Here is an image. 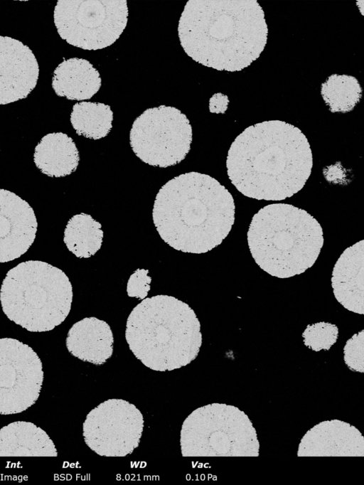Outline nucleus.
<instances>
[{"label":"nucleus","instance_id":"obj_10","mask_svg":"<svg viewBox=\"0 0 364 485\" xmlns=\"http://www.w3.org/2000/svg\"><path fill=\"white\" fill-rule=\"evenodd\" d=\"M141 411L122 399L107 400L86 416L82 436L89 448L103 457H125L138 447L144 429Z\"/></svg>","mask_w":364,"mask_h":485},{"label":"nucleus","instance_id":"obj_7","mask_svg":"<svg viewBox=\"0 0 364 485\" xmlns=\"http://www.w3.org/2000/svg\"><path fill=\"white\" fill-rule=\"evenodd\" d=\"M183 457H258L257 434L238 407L211 403L193 411L180 433Z\"/></svg>","mask_w":364,"mask_h":485},{"label":"nucleus","instance_id":"obj_11","mask_svg":"<svg viewBox=\"0 0 364 485\" xmlns=\"http://www.w3.org/2000/svg\"><path fill=\"white\" fill-rule=\"evenodd\" d=\"M43 381L41 361L28 345L0 339V415L20 413L38 400Z\"/></svg>","mask_w":364,"mask_h":485},{"label":"nucleus","instance_id":"obj_1","mask_svg":"<svg viewBox=\"0 0 364 485\" xmlns=\"http://www.w3.org/2000/svg\"><path fill=\"white\" fill-rule=\"evenodd\" d=\"M313 156L309 141L296 127L280 120L251 125L232 143L227 174L244 196L281 201L299 192L309 178Z\"/></svg>","mask_w":364,"mask_h":485},{"label":"nucleus","instance_id":"obj_5","mask_svg":"<svg viewBox=\"0 0 364 485\" xmlns=\"http://www.w3.org/2000/svg\"><path fill=\"white\" fill-rule=\"evenodd\" d=\"M247 242L262 270L284 279L313 266L323 247V235L320 223L306 210L291 204L272 203L252 217Z\"/></svg>","mask_w":364,"mask_h":485},{"label":"nucleus","instance_id":"obj_26","mask_svg":"<svg viewBox=\"0 0 364 485\" xmlns=\"http://www.w3.org/2000/svg\"><path fill=\"white\" fill-rule=\"evenodd\" d=\"M228 97L221 92H218L209 100V110L211 113L224 114L228 109Z\"/></svg>","mask_w":364,"mask_h":485},{"label":"nucleus","instance_id":"obj_19","mask_svg":"<svg viewBox=\"0 0 364 485\" xmlns=\"http://www.w3.org/2000/svg\"><path fill=\"white\" fill-rule=\"evenodd\" d=\"M78 149L73 139L63 132L45 135L35 147L33 161L46 176L59 178L68 176L77 168Z\"/></svg>","mask_w":364,"mask_h":485},{"label":"nucleus","instance_id":"obj_23","mask_svg":"<svg viewBox=\"0 0 364 485\" xmlns=\"http://www.w3.org/2000/svg\"><path fill=\"white\" fill-rule=\"evenodd\" d=\"M304 345L314 351L329 350L338 338V328L329 322H317L307 325L302 333Z\"/></svg>","mask_w":364,"mask_h":485},{"label":"nucleus","instance_id":"obj_4","mask_svg":"<svg viewBox=\"0 0 364 485\" xmlns=\"http://www.w3.org/2000/svg\"><path fill=\"white\" fill-rule=\"evenodd\" d=\"M125 338L134 356L156 371L186 366L202 345L200 321L192 308L163 294L145 298L132 310Z\"/></svg>","mask_w":364,"mask_h":485},{"label":"nucleus","instance_id":"obj_6","mask_svg":"<svg viewBox=\"0 0 364 485\" xmlns=\"http://www.w3.org/2000/svg\"><path fill=\"white\" fill-rule=\"evenodd\" d=\"M73 287L60 269L39 260L23 262L9 270L0 289L5 315L31 332L53 330L68 316Z\"/></svg>","mask_w":364,"mask_h":485},{"label":"nucleus","instance_id":"obj_24","mask_svg":"<svg viewBox=\"0 0 364 485\" xmlns=\"http://www.w3.org/2000/svg\"><path fill=\"white\" fill-rule=\"evenodd\" d=\"M343 359L347 367L352 371L364 372V330L355 334L346 343L343 348Z\"/></svg>","mask_w":364,"mask_h":485},{"label":"nucleus","instance_id":"obj_13","mask_svg":"<svg viewBox=\"0 0 364 485\" xmlns=\"http://www.w3.org/2000/svg\"><path fill=\"white\" fill-rule=\"evenodd\" d=\"M37 227L31 206L16 193L0 188V263L26 252L36 238Z\"/></svg>","mask_w":364,"mask_h":485},{"label":"nucleus","instance_id":"obj_14","mask_svg":"<svg viewBox=\"0 0 364 485\" xmlns=\"http://www.w3.org/2000/svg\"><path fill=\"white\" fill-rule=\"evenodd\" d=\"M298 457H363L364 438L355 426L340 420L321 422L300 440Z\"/></svg>","mask_w":364,"mask_h":485},{"label":"nucleus","instance_id":"obj_25","mask_svg":"<svg viewBox=\"0 0 364 485\" xmlns=\"http://www.w3.org/2000/svg\"><path fill=\"white\" fill-rule=\"evenodd\" d=\"M148 270L137 269L129 277L127 284V293L130 297L144 299L150 290L151 277Z\"/></svg>","mask_w":364,"mask_h":485},{"label":"nucleus","instance_id":"obj_18","mask_svg":"<svg viewBox=\"0 0 364 485\" xmlns=\"http://www.w3.org/2000/svg\"><path fill=\"white\" fill-rule=\"evenodd\" d=\"M53 440L32 422L16 421L0 429V457H57Z\"/></svg>","mask_w":364,"mask_h":485},{"label":"nucleus","instance_id":"obj_12","mask_svg":"<svg viewBox=\"0 0 364 485\" xmlns=\"http://www.w3.org/2000/svg\"><path fill=\"white\" fill-rule=\"evenodd\" d=\"M39 74L37 60L28 46L0 36V105L26 98L35 88Z\"/></svg>","mask_w":364,"mask_h":485},{"label":"nucleus","instance_id":"obj_17","mask_svg":"<svg viewBox=\"0 0 364 485\" xmlns=\"http://www.w3.org/2000/svg\"><path fill=\"white\" fill-rule=\"evenodd\" d=\"M101 85L97 70L87 60L78 58L64 60L55 69L52 78L55 94L70 100L90 99Z\"/></svg>","mask_w":364,"mask_h":485},{"label":"nucleus","instance_id":"obj_2","mask_svg":"<svg viewBox=\"0 0 364 485\" xmlns=\"http://www.w3.org/2000/svg\"><path fill=\"white\" fill-rule=\"evenodd\" d=\"M178 33L185 53L193 60L236 72L259 57L268 28L256 0H189L179 18Z\"/></svg>","mask_w":364,"mask_h":485},{"label":"nucleus","instance_id":"obj_8","mask_svg":"<svg viewBox=\"0 0 364 485\" xmlns=\"http://www.w3.org/2000/svg\"><path fill=\"white\" fill-rule=\"evenodd\" d=\"M128 14L126 0H58L53 18L62 39L73 46L96 50L119 38Z\"/></svg>","mask_w":364,"mask_h":485},{"label":"nucleus","instance_id":"obj_21","mask_svg":"<svg viewBox=\"0 0 364 485\" xmlns=\"http://www.w3.org/2000/svg\"><path fill=\"white\" fill-rule=\"evenodd\" d=\"M113 112L108 105L82 101L73 106L70 122L77 134L91 139L105 137L112 128Z\"/></svg>","mask_w":364,"mask_h":485},{"label":"nucleus","instance_id":"obj_20","mask_svg":"<svg viewBox=\"0 0 364 485\" xmlns=\"http://www.w3.org/2000/svg\"><path fill=\"white\" fill-rule=\"evenodd\" d=\"M103 231L101 224L90 215L81 213L67 223L63 241L73 254L79 258H88L101 247Z\"/></svg>","mask_w":364,"mask_h":485},{"label":"nucleus","instance_id":"obj_9","mask_svg":"<svg viewBox=\"0 0 364 485\" xmlns=\"http://www.w3.org/2000/svg\"><path fill=\"white\" fill-rule=\"evenodd\" d=\"M192 127L178 109L160 105L146 110L134 121L129 143L143 162L160 168L175 166L188 154Z\"/></svg>","mask_w":364,"mask_h":485},{"label":"nucleus","instance_id":"obj_15","mask_svg":"<svg viewBox=\"0 0 364 485\" xmlns=\"http://www.w3.org/2000/svg\"><path fill=\"white\" fill-rule=\"evenodd\" d=\"M336 299L346 309L364 314V240L346 248L336 261L331 275Z\"/></svg>","mask_w":364,"mask_h":485},{"label":"nucleus","instance_id":"obj_16","mask_svg":"<svg viewBox=\"0 0 364 485\" xmlns=\"http://www.w3.org/2000/svg\"><path fill=\"white\" fill-rule=\"evenodd\" d=\"M114 337L109 324L96 317L75 323L66 338V347L75 357L95 365H102L112 356Z\"/></svg>","mask_w":364,"mask_h":485},{"label":"nucleus","instance_id":"obj_22","mask_svg":"<svg viewBox=\"0 0 364 485\" xmlns=\"http://www.w3.org/2000/svg\"><path fill=\"white\" fill-rule=\"evenodd\" d=\"M362 87L352 75L333 74L321 84V95L331 112H348L362 97Z\"/></svg>","mask_w":364,"mask_h":485},{"label":"nucleus","instance_id":"obj_3","mask_svg":"<svg viewBox=\"0 0 364 485\" xmlns=\"http://www.w3.org/2000/svg\"><path fill=\"white\" fill-rule=\"evenodd\" d=\"M228 190L209 175L191 171L164 184L152 218L162 240L176 250L201 254L222 243L235 222Z\"/></svg>","mask_w":364,"mask_h":485}]
</instances>
